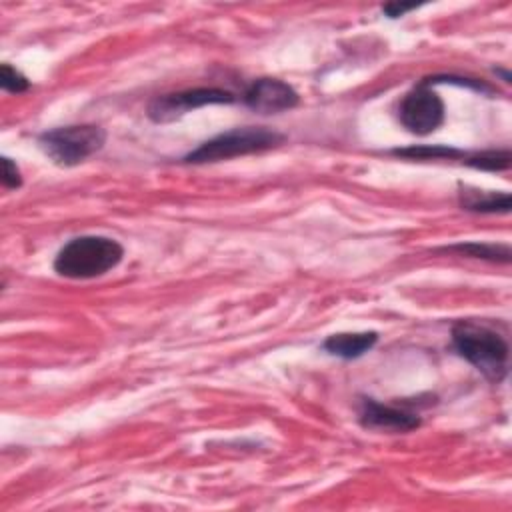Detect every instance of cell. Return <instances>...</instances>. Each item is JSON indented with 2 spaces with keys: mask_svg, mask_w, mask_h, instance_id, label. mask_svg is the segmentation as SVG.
<instances>
[{
  "mask_svg": "<svg viewBox=\"0 0 512 512\" xmlns=\"http://www.w3.org/2000/svg\"><path fill=\"white\" fill-rule=\"evenodd\" d=\"M358 422L368 430H380L390 434H404L420 428L422 418L414 410L398 408L392 404H382L374 398H360Z\"/></svg>",
  "mask_w": 512,
  "mask_h": 512,
  "instance_id": "7",
  "label": "cell"
},
{
  "mask_svg": "<svg viewBox=\"0 0 512 512\" xmlns=\"http://www.w3.org/2000/svg\"><path fill=\"white\" fill-rule=\"evenodd\" d=\"M0 164H2V186L8 188V190L20 188L22 186V172H20L18 164L8 156H2Z\"/></svg>",
  "mask_w": 512,
  "mask_h": 512,
  "instance_id": "15",
  "label": "cell"
},
{
  "mask_svg": "<svg viewBox=\"0 0 512 512\" xmlns=\"http://www.w3.org/2000/svg\"><path fill=\"white\" fill-rule=\"evenodd\" d=\"M286 136L282 132H276L268 126H244L234 128L228 132H222L206 142H202L198 148L188 152L182 162L186 164H212L230 160L236 156H248V154H260L274 150L282 146Z\"/></svg>",
  "mask_w": 512,
  "mask_h": 512,
  "instance_id": "3",
  "label": "cell"
},
{
  "mask_svg": "<svg viewBox=\"0 0 512 512\" xmlns=\"http://www.w3.org/2000/svg\"><path fill=\"white\" fill-rule=\"evenodd\" d=\"M444 102L424 80L408 90L398 106L400 124L416 136H428L444 122Z\"/></svg>",
  "mask_w": 512,
  "mask_h": 512,
  "instance_id": "5",
  "label": "cell"
},
{
  "mask_svg": "<svg viewBox=\"0 0 512 512\" xmlns=\"http://www.w3.org/2000/svg\"><path fill=\"white\" fill-rule=\"evenodd\" d=\"M454 350L488 382L500 384L508 374L510 346L504 334L478 320H458L452 326Z\"/></svg>",
  "mask_w": 512,
  "mask_h": 512,
  "instance_id": "1",
  "label": "cell"
},
{
  "mask_svg": "<svg viewBox=\"0 0 512 512\" xmlns=\"http://www.w3.org/2000/svg\"><path fill=\"white\" fill-rule=\"evenodd\" d=\"M460 206L470 212L482 214H508L512 206V198L508 192H484L478 188L460 184Z\"/></svg>",
  "mask_w": 512,
  "mask_h": 512,
  "instance_id": "10",
  "label": "cell"
},
{
  "mask_svg": "<svg viewBox=\"0 0 512 512\" xmlns=\"http://www.w3.org/2000/svg\"><path fill=\"white\" fill-rule=\"evenodd\" d=\"M376 342H378V334L374 330L338 332V334H330L322 342V350L332 356L344 358V360H354V358H360L366 352H370Z\"/></svg>",
  "mask_w": 512,
  "mask_h": 512,
  "instance_id": "9",
  "label": "cell"
},
{
  "mask_svg": "<svg viewBox=\"0 0 512 512\" xmlns=\"http://www.w3.org/2000/svg\"><path fill=\"white\" fill-rule=\"evenodd\" d=\"M236 96L222 88H188L172 94H162L150 100L146 116L156 124H166L182 118L184 114L212 104H232Z\"/></svg>",
  "mask_w": 512,
  "mask_h": 512,
  "instance_id": "6",
  "label": "cell"
},
{
  "mask_svg": "<svg viewBox=\"0 0 512 512\" xmlns=\"http://www.w3.org/2000/svg\"><path fill=\"white\" fill-rule=\"evenodd\" d=\"M0 86H2V90L10 92V94H22L30 88V80L20 70L10 66L8 62H4L0 66Z\"/></svg>",
  "mask_w": 512,
  "mask_h": 512,
  "instance_id": "14",
  "label": "cell"
},
{
  "mask_svg": "<svg viewBox=\"0 0 512 512\" xmlns=\"http://www.w3.org/2000/svg\"><path fill=\"white\" fill-rule=\"evenodd\" d=\"M390 154L406 160H460L464 158L466 152L442 144H418V146H408V148H394Z\"/></svg>",
  "mask_w": 512,
  "mask_h": 512,
  "instance_id": "12",
  "label": "cell"
},
{
  "mask_svg": "<svg viewBox=\"0 0 512 512\" xmlns=\"http://www.w3.org/2000/svg\"><path fill=\"white\" fill-rule=\"evenodd\" d=\"M418 4H398V2H390L386 6H382V12L388 16V18H400L404 16L406 12L414 10Z\"/></svg>",
  "mask_w": 512,
  "mask_h": 512,
  "instance_id": "16",
  "label": "cell"
},
{
  "mask_svg": "<svg viewBox=\"0 0 512 512\" xmlns=\"http://www.w3.org/2000/svg\"><path fill=\"white\" fill-rule=\"evenodd\" d=\"M106 144V130L98 124H70L46 130L38 136L40 150L62 168L86 162Z\"/></svg>",
  "mask_w": 512,
  "mask_h": 512,
  "instance_id": "4",
  "label": "cell"
},
{
  "mask_svg": "<svg viewBox=\"0 0 512 512\" xmlns=\"http://www.w3.org/2000/svg\"><path fill=\"white\" fill-rule=\"evenodd\" d=\"M124 258L118 240L98 234L68 240L54 258V272L70 280H92L114 270Z\"/></svg>",
  "mask_w": 512,
  "mask_h": 512,
  "instance_id": "2",
  "label": "cell"
},
{
  "mask_svg": "<svg viewBox=\"0 0 512 512\" xmlns=\"http://www.w3.org/2000/svg\"><path fill=\"white\" fill-rule=\"evenodd\" d=\"M442 250L458 252L460 256H468V258L502 262V264H508L512 258L508 244H494V242H458V244H450Z\"/></svg>",
  "mask_w": 512,
  "mask_h": 512,
  "instance_id": "11",
  "label": "cell"
},
{
  "mask_svg": "<svg viewBox=\"0 0 512 512\" xmlns=\"http://www.w3.org/2000/svg\"><path fill=\"white\" fill-rule=\"evenodd\" d=\"M244 104L258 114H280L298 106V92L284 80L278 78H258L254 80L242 96Z\"/></svg>",
  "mask_w": 512,
  "mask_h": 512,
  "instance_id": "8",
  "label": "cell"
},
{
  "mask_svg": "<svg viewBox=\"0 0 512 512\" xmlns=\"http://www.w3.org/2000/svg\"><path fill=\"white\" fill-rule=\"evenodd\" d=\"M462 164L484 170V172H502L508 170L512 164V154L510 150H484V152H474V154H464Z\"/></svg>",
  "mask_w": 512,
  "mask_h": 512,
  "instance_id": "13",
  "label": "cell"
}]
</instances>
